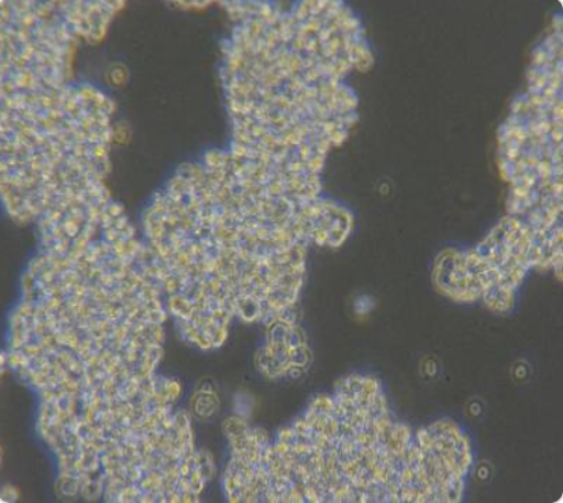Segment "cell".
<instances>
[{
    "label": "cell",
    "mask_w": 563,
    "mask_h": 503,
    "mask_svg": "<svg viewBox=\"0 0 563 503\" xmlns=\"http://www.w3.org/2000/svg\"><path fill=\"white\" fill-rule=\"evenodd\" d=\"M534 266L542 267V258L532 228L506 218L475 250L442 253L434 264L433 283L451 300H483L492 311L507 314L514 309L527 271Z\"/></svg>",
    "instance_id": "obj_2"
},
{
    "label": "cell",
    "mask_w": 563,
    "mask_h": 503,
    "mask_svg": "<svg viewBox=\"0 0 563 503\" xmlns=\"http://www.w3.org/2000/svg\"><path fill=\"white\" fill-rule=\"evenodd\" d=\"M267 459L278 501L434 502L423 433L396 422L373 378L349 376L313 400Z\"/></svg>",
    "instance_id": "obj_1"
}]
</instances>
